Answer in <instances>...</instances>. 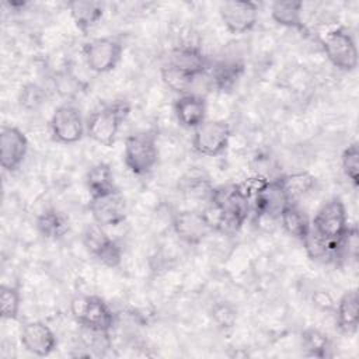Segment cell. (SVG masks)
Masks as SVG:
<instances>
[{
  "label": "cell",
  "instance_id": "obj_21",
  "mask_svg": "<svg viewBox=\"0 0 359 359\" xmlns=\"http://www.w3.org/2000/svg\"><path fill=\"white\" fill-rule=\"evenodd\" d=\"M210 81L219 91H230L244 74V63L238 59H227L210 65Z\"/></svg>",
  "mask_w": 359,
  "mask_h": 359
},
{
  "label": "cell",
  "instance_id": "obj_5",
  "mask_svg": "<svg viewBox=\"0 0 359 359\" xmlns=\"http://www.w3.org/2000/svg\"><path fill=\"white\" fill-rule=\"evenodd\" d=\"M230 139L231 128L229 122L222 119H206L196 129H194L192 147L202 156L217 157L227 150Z\"/></svg>",
  "mask_w": 359,
  "mask_h": 359
},
{
  "label": "cell",
  "instance_id": "obj_29",
  "mask_svg": "<svg viewBox=\"0 0 359 359\" xmlns=\"http://www.w3.org/2000/svg\"><path fill=\"white\" fill-rule=\"evenodd\" d=\"M341 167L344 175L348 178V181L353 185V188H358L359 185V149L358 143H352L342 151L341 156Z\"/></svg>",
  "mask_w": 359,
  "mask_h": 359
},
{
  "label": "cell",
  "instance_id": "obj_10",
  "mask_svg": "<svg viewBox=\"0 0 359 359\" xmlns=\"http://www.w3.org/2000/svg\"><path fill=\"white\" fill-rule=\"evenodd\" d=\"M219 15L224 28L231 35L250 32L258 21V4L254 1H223L219 6Z\"/></svg>",
  "mask_w": 359,
  "mask_h": 359
},
{
  "label": "cell",
  "instance_id": "obj_9",
  "mask_svg": "<svg viewBox=\"0 0 359 359\" xmlns=\"http://www.w3.org/2000/svg\"><path fill=\"white\" fill-rule=\"evenodd\" d=\"M83 244L86 250L102 265L115 268L122 261L121 245L111 238L105 229L97 223L88 224L83 231Z\"/></svg>",
  "mask_w": 359,
  "mask_h": 359
},
{
  "label": "cell",
  "instance_id": "obj_24",
  "mask_svg": "<svg viewBox=\"0 0 359 359\" xmlns=\"http://www.w3.org/2000/svg\"><path fill=\"white\" fill-rule=\"evenodd\" d=\"M35 226L38 233L46 240H59L65 237L70 229L67 216L56 209H46L39 213Z\"/></svg>",
  "mask_w": 359,
  "mask_h": 359
},
{
  "label": "cell",
  "instance_id": "obj_8",
  "mask_svg": "<svg viewBox=\"0 0 359 359\" xmlns=\"http://www.w3.org/2000/svg\"><path fill=\"white\" fill-rule=\"evenodd\" d=\"M52 139L62 144H73L80 142L86 135V121L81 111L72 105H59L49 122Z\"/></svg>",
  "mask_w": 359,
  "mask_h": 359
},
{
  "label": "cell",
  "instance_id": "obj_18",
  "mask_svg": "<svg viewBox=\"0 0 359 359\" xmlns=\"http://www.w3.org/2000/svg\"><path fill=\"white\" fill-rule=\"evenodd\" d=\"M337 327L345 335H353L359 324V294L358 290L349 289L344 292L335 307Z\"/></svg>",
  "mask_w": 359,
  "mask_h": 359
},
{
  "label": "cell",
  "instance_id": "obj_7",
  "mask_svg": "<svg viewBox=\"0 0 359 359\" xmlns=\"http://www.w3.org/2000/svg\"><path fill=\"white\" fill-rule=\"evenodd\" d=\"M123 46L112 36L93 38L83 46L87 67L98 74L112 72L122 59Z\"/></svg>",
  "mask_w": 359,
  "mask_h": 359
},
{
  "label": "cell",
  "instance_id": "obj_25",
  "mask_svg": "<svg viewBox=\"0 0 359 359\" xmlns=\"http://www.w3.org/2000/svg\"><path fill=\"white\" fill-rule=\"evenodd\" d=\"M278 180L282 184L290 202H294L297 198L309 194L316 184V178L306 171L286 174L279 177Z\"/></svg>",
  "mask_w": 359,
  "mask_h": 359
},
{
  "label": "cell",
  "instance_id": "obj_2",
  "mask_svg": "<svg viewBox=\"0 0 359 359\" xmlns=\"http://www.w3.org/2000/svg\"><path fill=\"white\" fill-rule=\"evenodd\" d=\"M129 112L130 107L125 100H115L100 105L86 119V135L93 142L111 147Z\"/></svg>",
  "mask_w": 359,
  "mask_h": 359
},
{
  "label": "cell",
  "instance_id": "obj_22",
  "mask_svg": "<svg viewBox=\"0 0 359 359\" xmlns=\"http://www.w3.org/2000/svg\"><path fill=\"white\" fill-rule=\"evenodd\" d=\"M84 182L90 198H97L118 191L112 168L109 167V164L102 161L95 163L88 168Z\"/></svg>",
  "mask_w": 359,
  "mask_h": 359
},
{
  "label": "cell",
  "instance_id": "obj_1",
  "mask_svg": "<svg viewBox=\"0 0 359 359\" xmlns=\"http://www.w3.org/2000/svg\"><path fill=\"white\" fill-rule=\"evenodd\" d=\"M209 202L220 215V230H238L251 212L250 192L240 184L213 188Z\"/></svg>",
  "mask_w": 359,
  "mask_h": 359
},
{
  "label": "cell",
  "instance_id": "obj_30",
  "mask_svg": "<svg viewBox=\"0 0 359 359\" xmlns=\"http://www.w3.org/2000/svg\"><path fill=\"white\" fill-rule=\"evenodd\" d=\"M213 318L220 327H231L236 320V311L229 304H217L213 309Z\"/></svg>",
  "mask_w": 359,
  "mask_h": 359
},
{
  "label": "cell",
  "instance_id": "obj_13",
  "mask_svg": "<svg viewBox=\"0 0 359 359\" xmlns=\"http://www.w3.org/2000/svg\"><path fill=\"white\" fill-rule=\"evenodd\" d=\"M28 151L25 133L13 125H3L0 129V165L4 171L13 172L24 163Z\"/></svg>",
  "mask_w": 359,
  "mask_h": 359
},
{
  "label": "cell",
  "instance_id": "obj_3",
  "mask_svg": "<svg viewBox=\"0 0 359 359\" xmlns=\"http://www.w3.org/2000/svg\"><path fill=\"white\" fill-rule=\"evenodd\" d=\"M123 161L135 175L149 174L158 161L157 136L153 130H139L125 139Z\"/></svg>",
  "mask_w": 359,
  "mask_h": 359
},
{
  "label": "cell",
  "instance_id": "obj_15",
  "mask_svg": "<svg viewBox=\"0 0 359 359\" xmlns=\"http://www.w3.org/2000/svg\"><path fill=\"white\" fill-rule=\"evenodd\" d=\"M20 341L27 352L39 358L49 356L57 346L55 332L42 321L25 323L20 334Z\"/></svg>",
  "mask_w": 359,
  "mask_h": 359
},
{
  "label": "cell",
  "instance_id": "obj_4",
  "mask_svg": "<svg viewBox=\"0 0 359 359\" xmlns=\"http://www.w3.org/2000/svg\"><path fill=\"white\" fill-rule=\"evenodd\" d=\"M70 310L81 328L109 332L115 324V314L111 306L100 296H76L70 303Z\"/></svg>",
  "mask_w": 359,
  "mask_h": 359
},
{
  "label": "cell",
  "instance_id": "obj_6",
  "mask_svg": "<svg viewBox=\"0 0 359 359\" xmlns=\"http://www.w3.org/2000/svg\"><path fill=\"white\" fill-rule=\"evenodd\" d=\"M323 49L327 59L342 72H353L358 67V49L348 29L338 27L330 29L323 38Z\"/></svg>",
  "mask_w": 359,
  "mask_h": 359
},
{
  "label": "cell",
  "instance_id": "obj_11",
  "mask_svg": "<svg viewBox=\"0 0 359 359\" xmlns=\"http://www.w3.org/2000/svg\"><path fill=\"white\" fill-rule=\"evenodd\" d=\"M172 230L180 240L189 245H198L213 231V226L202 210H181L172 219Z\"/></svg>",
  "mask_w": 359,
  "mask_h": 359
},
{
  "label": "cell",
  "instance_id": "obj_14",
  "mask_svg": "<svg viewBox=\"0 0 359 359\" xmlns=\"http://www.w3.org/2000/svg\"><path fill=\"white\" fill-rule=\"evenodd\" d=\"M290 203L282 184L278 178L264 181L254 195L252 208L258 217L279 219L282 210Z\"/></svg>",
  "mask_w": 359,
  "mask_h": 359
},
{
  "label": "cell",
  "instance_id": "obj_28",
  "mask_svg": "<svg viewBox=\"0 0 359 359\" xmlns=\"http://www.w3.org/2000/svg\"><path fill=\"white\" fill-rule=\"evenodd\" d=\"M21 294L17 287L0 286V316L3 320H15L20 314Z\"/></svg>",
  "mask_w": 359,
  "mask_h": 359
},
{
  "label": "cell",
  "instance_id": "obj_23",
  "mask_svg": "<svg viewBox=\"0 0 359 359\" xmlns=\"http://www.w3.org/2000/svg\"><path fill=\"white\" fill-rule=\"evenodd\" d=\"M280 224L283 230L293 238L304 243L311 231L310 220L307 219L306 213L294 203L290 202L279 216Z\"/></svg>",
  "mask_w": 359,
  "mask_h": 359
},
{
  "label": "cell",
  "instance_id": "obj_16",
  "mask_svg": "<svg viewBox=\"0 0 359 359\" xmlns=\"http://www.w3.org/2000/svg\"><path fill=\"white\" fill-rule=\"evenodd\" d=\"M167 65H171L195 79L205 74L210 67V62L203 52L192 45H181L174 48L168 55Z\"/></svg>",
  "mask_w": 359,
  "mask_h": 359
},
{
  "label": "cell",
  "instance_id": "obj_19",
  "mask_svg": "<svg viewBox=\"0 0 359 359\" xmlns=\"http://www.w3.org/2000/svg\"><path fill=\"white\" fill-rule=\"evenodd\" d=\"M70 17L77 29L88 32L104 17V4L95 0H73L67 4Z\"/></svg>",
  "mask_w": 359,
  "mask_h": 359
},
{
  "label": "cell",
  "instance_id": "obj_12",
  "mask_svg": "<svg viewBox=\"0 0 359 359\" xmlns=\"http://www.w3.org/2000/svg\"><path fill=\"white\" fill-rule=\"evenodd\" d=\"M88 208L94 223L104 229L122 224L128 216V205L119 189L108 195L90 198Z\"/></svg>",
  "mask_w": 359,
  "mask_h": 359
},
{
  "label": "cell",
  "instance_id": "obj_20",
  "mask_svg": "<svg viewBox=\"0 0 359 359\" xmlns=\"http://www.w3.org/2000/svg\"><path fill=\"white\" fill-rule=\"evenodd\" d=\"M303 7L302 1H273L271 4V18L280 27L307 35L309 31L303 20Z\"/></svg>",
  "mask_w": 359,
  "mask_h": 359
},
{
  "label": "cell",
  "instance_id": "obj_27",
  "mask_svg": "<svg viewBox=\"0 0 359 359\" xmlns=\"http://www.w3.org/2000/svg\"><path fill=\"white\" fill-rule=\"evenodd\" d=\"M161 80L170 90L182 95V94L189 93V88L192 87V84L195 81V77H192V76L187 74L185 72L165 63L161 67Z\"/></svg>",
  "mask_w": 359,
  "mask_h": 359
},
{
  "label": "cell",
  "instance_id": "obj_26",
  "mask_svg": "<svg viewBox=\"0 0 359 359\" xmlns=\"http://www.w3.org/2000/svg\"><path fill=\"white\" fill-rule=\"evenodd\" d=\"M302 346L309 356L325 358L330 349L328 335L317 328H307L302 332Z\"/></svg>",
  "mask_w": 359,
  "mask_h": 359
},
{
  "label": "cell",
  "instance_id": "obj_17",
  "mask_svg": "<svg viewBox=\"0 0 359 359\" xmlns=\"http://www.w3.org/2000/svg\"><path fill=\"white\" fill-rule=\"evenodd\" d=\"M174 114L182 128L194 130L206 121V101L194 93L182 94L175 100Z\"/></svg>",
  "mask_w": 359,
  "mask_h": 359
}]
</instances>
